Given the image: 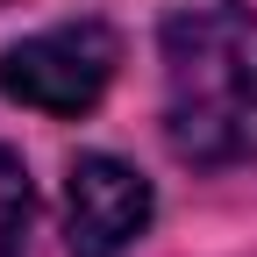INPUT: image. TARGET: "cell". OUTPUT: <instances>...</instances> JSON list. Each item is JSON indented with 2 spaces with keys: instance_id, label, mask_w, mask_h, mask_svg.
Here are the masks:
<instances>
[{
  "instance_id": "cell-1",
  "label": "cell",
  "mask_w": 257,
  "mask_h": 257,
  "mask_svg": "<svg viewBox=\"0 0 257 257\" xmlns=\"http://www.w3.org/2000/svg\"><path fill=\"white\" fill-rule=\"evenodd\" d=\"M165 143L186 165L257 157V15L236 0L165 22Z\"/></svg>"
},
{
  "instance_id": "cell-2",
  "label": "cell",
  "mask_w": 257,
  "mask_h": 257,
  "mask_svg": "<svg viewBox=\"0 0 257 257\" xmlns=\"http://www.w3.org/2000/svg\"><path fill=\"white\" fill-rule=\"evenodd\" d=\"M114 64H121V36L107 22H57L0 57V93L36 114H86L100 107Z\"/></svg>"
},
{
  "instance_id": "cell-3",
  "label": "cell",
  "mask_w": 257,
  "mask_h": 257,
  "mask_svg": "<svg viewBox=\"0 0 257 257\" xmlns=\"http://www.w3.org/2000/svg\"><path fill=\"white\" fill-rule=\"evenodd\" d=\"M150 229V179L107 150L72 157L64 172V243L72 257H121Z\"/></svg>"
},
{
  "instance_id": "cell-4",
  "label": "cell",
  "mask_w": 257,
  "mask_h": 257,
  "mask_svg": "<svg viewBox=\"0 0 257 257\" xmlns=\"http://www.w3.org/2000/svg\"><path fill=\"white\" fill-rule=\"evenodd\" d=\"M29 221H36V186L15 150H0V257H29Z\"/></svg>"
}]
</instances>
